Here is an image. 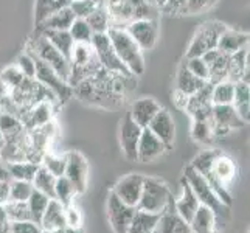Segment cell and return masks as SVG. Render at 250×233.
Segmentation results:
<instances>
[{
  "label": "cell",
  "mask_w": 250,
  "mask_h": 233,
  "mask_svg": "<svg viewBox=\"0 0 250 233\" xmlns=\"http://www.w3.org/2000/svg\"><path fill=\"white\" fill-rule=\"evenodd\" d=\"M151 233H157V232H156V230H154V232H151Z\"/></svg>",
  "instance_id": "94428289"
},
{
  "label": "cell",
  "mask_w": 250,
  "mask_h": 233,
  "mask_svg": "<svg viewBox=\"0 0 250 233\" xmlns=\"http://www.w3.org/2000/svg\"><path fill=\"white\" fill-rule=\"evenodd\" d=\"M33 184L27 182V180H10V201H19V202H27L28 197L33 193Z\"/></svg>",
  "instance_id": "b9f144b4"
},
{
  "label": "cell",
  "mask_w": 250,
  "mask_h": 233,
  "mask_svg": "<svg viewBox=\"0 0 250 233\" xmlns=\"http://www.w3.org/2000/svg\"><path fill=\"white\" fill-rule=\"evenodd\" d=\"M142 131L143 127L137 125L131 115L126 114L122 120V126H120V143H122V149L127 160H137V149H139Z\"/></svg>",
  "instance_id": "4fadbf2b"
},
{
  "label": "cell",
  "mask_w": 250,
  "mask_h": 233,
  "mask_svg": "<svg viewBox=\"0 0 250 233\" xmlns=\"http://www.w3.org/2000/svg\"><path fill=\"white\" fill-rule=\"evenodd\" d=\"M171 202H172L171 190L163 180L156 177L143 179V188H142L140 201L137 204V209L160 214Z\"/></svg>",
  "instance_id": "3957f363"
},
{
  "label": "cell",
  "mask_w": 250,
  "mask_h": 233,
  "mask_svg": "<svg viewBox=\"0 0 250 233\" xmlns=\"http://www.w3.org/2000/svg\"><path fill=\"white\" fill-rule=\"evenodd\" d=\"M0 132H2L5 142H19L27 132L21 118L0 110Z\"/></svg>",
  "instance_id": "cb8c5ba5"
},
{
  "label": "cell",
  "mask_w": 250,
  "mask_h": 233,
  "mask_svg": "<svg viewBox=\"0 0 250 233\" xmlns=\"http://www.w3.org/2000/svg\"><path fill=\"white\" fill-rule=\"evenodd\" d=\"M246 47H249V33L226 28L219 36V42L216 48L226 55H233Z\"/></svg>",
  "instance_id": "ffe728a7"
},
{
  "label": "cell",
  "mask_w": 250,
  "mask_h": 233,
  "mask_svg": "<svg viewBox=\"0 0 250 233\" xmlns=\"http://www.w3.org/2000/svg\"><path fill=\"white\" fill-rule=\"evenodd\" d=\"M51 117H53V103L41 101L27 110V114L22 118V123L25 129L30 131V129H36L47 125L48 122H51Z\"/></svg>",
  "instance_id": "d6986e66"
},
{
  "label": "cell",
  "mask_w": 250,
  "mask_h": 233,
  "mask_svg": "<svg viewBox=\"0 0 250 233\" xmlns=\"http://www.w3.org/2000/svg\"><path fill=\"white\" fill-rule=\"evenodd\" d=\"M227 72H229V55L219 53V56L208 65V83L216 84L219 81L227 80Z\"/></svg>",
  "instance_id": "74e56055"
},
{
  "label": "cell",
  "mask_w": 250,
  "mask_h": 233,
  "mask_svg": "<svg viewBox=\"0 0 250 233\" xmlns=\"http://www.w3.org/2000/svg\"><path fill=\"white\" fill-rule=\"evenodd\" d=\"M160 109H162V106L156 100L149 98V97H145V98L134 101L132 106H131V110H129L127 114L131 115V118L140 127H148L151 120L156 117V114Z\"/></svg>",
  "instance_id": "ac0fdd59"
},
{
  "label": "cell",
  "mask_w": 250,
  "mask_h": 233,
  "mask_svg": "<svg viewBox=\"0 0 250 233\" xmlns=\"http://www.w3.org/2000/svg\"><path fill=\"white\" fill-rule=\"evenodd\" d=\"M167 149L168 148L160 142L159 137L154 135L148 127H143L139 140V149H137V160L142 163L152 162L160 157Z\"/></svg>",
  "instance_id": "2e32d148"
},
{
  "label": "cell",
  "mask_w": 250,
  "mask_h": 233,
  "mask_svg": "<svg viewBox=\"0 0 250 233\" xmlns=\"http://www.w3.org/2000/svg\"><path fill=\"white\" fill-rule=\"evenodd\" d=\"M16 65L25 78H31V80H34V76H36V61H34V56L30 53V51H25V53L19 55Z\"/></svg>",
  "instance_id": "f6af8a7d"
},
{
  "label": "cell",
  "mask_w": 250,
  "mask_h": 233,
  "mask_svg": "<svg viewBox=\"0 0 250 233\" xmlns=\"http://www.w3.org/2000/svg\"><path fill=\"white\" fill-rule=\"evenodd\" d=\"M41 34L44 36L51 45H53L59 53H62L68 61L72 59V51L75 47V42L70 36L68 30H62V31H58V30H44L41 31Z\"/></svg>",
  "instance_id": "484cf974"
},
{
  "label": "cell",
  "mask_w": 250,
  "mask_h": 233,
  "mask_svg": "<svg viewBox=\"0 0 250 233\" xmlns=\"http://www.w3.org/2000/svg\"><path fill=\"white\" fill-rule=\"evenodd\" d=\"M23 78L25 76L22 75L19 68H17V65H8L6 68H3L2 73H0V83L3 84L5 89H8V92H11L23 81Z\"/></svg>",
  "instance_id": "ee69618b"
},
{
  "label": "cell",
  "mask_w": 250,
  "mask_h": 233,
  "mask_svg": "<svg viewBox=\"0 0 250 233\" xmlns=\"http://www.w3.org/2000/svg\"><path fill=\"white\" fill-rule=\"evenodd\" d=\"M31 184L34 187V190L47 194L50 199H55V184H56V177L51 174L48 169H45L44 167H39V169L34 174Z\"/></svg>",
  "instance_id": "1f68e13d"
},
{
  "label": "cell",
  "mask_w": 250,
  "mask_h": 233,
  "mask_svg": "<svg viewBox=\"0 0 250 233\" xmlns=\"http://www.w3.org/2000/svg\"><path fill=\"white\" fill-rule=\"evenodd\" d=\"M185 3L187 0H165V5H163L162 11L171 14H180L185 10Z\"/></svg>",
  "instance_id": "816d5d0a"
},
{
  "label": "cell",
  "mask_w": 250,
  "mask_h": 233,
  "mask_svg": "<svg viewBox=\"0 0 250 233\" xmlns=\"http://www.w3.org/2000/svg\"><path fill=\"white\" fill-rule=\"evenodd\" d=\"M65 157V171L64 176L70 180L76 194H83L87 188L89 177V163L85 157L78 151H70L64 154Z\"/></svg>",
  "instance_id": "30bf717a"
},
{
  "label": "cell",
  "mask_w": 250,
  "mask_h": 233,
  "mask_svg": "<svg viewBox=\"0 0 250 233\" xmlns=\"http://www.w3.org/2000/svg\"><path fill=\"white\" fill-rule=\"evenodd\" d=\"M160 214L149 213L140 209H135V213L132 216V221L129 224L127 233H151L156 230L157 221Z\"/></svg>",
  "instance_id": "83f0119b"
},
{
  "label": "cell",
  "mask_w": 250,
  "mask_h": 233,
  "mask_svg": "<svg viewBox=\"0 0 250 233\" xmlns=\"http://www.w3.org/2000/svg\"><path fill=\"white\" fill-rule=\"evenodd\" d=\"M70 5V0H36L34 3V23L36 27L44 22L50 14H53L62 8Z\"/></svg>",
  "instance_id": "f546056e"
},
{
  "label": "cell",
  "mask_w": 250,
  "mask_h": 233,
  "mask_svg": "<svg viewBox=\"0 0 250 233\" xmlns=\"http://www.w3.org/2000/svg\"><path fill=\"white\" fill-rule=\"evenodd\" d=\"M135 213V207H131L120 201L114 194V191L109 193L107 197V218L112 229L115 233H127L129 224L132 221Z\"/></svg>",
  "instance_id": "7c38bea8"
},
{
  "label": "cell",
  "mask_w": 250,
  "mask_h": 233,
  "mask_svg": "<svg viewBox=\"0 0 250 233\" xmlns=\"http://www.w3.org/2000/svg\"><path fill=\"white\" fill-rule=\"evenodd\" d=\"M191 233H218L216 230V213L205 205H199L193 219L189 221Z\"/></svg>",
  "instance_id": "d4e9b609"
},
{
  "label": "cell",
  "mask_w": 250,
  "mask_h": 233,
  "mask_svg": "<svg viewBox=\"0 0 250 233\" xmlns=\"http://www.w3.org/2000/svg\"><path fill=\"white\" fill-rule=\"evenodd\" d=\"M146 2H151L152 3V0H146Z\"/></svg>",
  "instance_id": "91938a15"
},
{
  "label": "cell",
  "mask_w": 250,
  "mask_h": 233,
  "mask_svg": "<svg viewBox=\"0 0 250 233\" xmlns=\"http://www.w3.org/2000/svg\"><path fill=\"white\" fill-rule=\"evenodd\" d=\"M191 135L196 142L208 145L213 142V127L210 120H194L191 127Z\"/></svg>",
  "instance_id": "60d3db41"
},
{
  "label": "cell",
  "mask_w": 250,
  "mask_h": 233,
  "mask_svg": "<svg viewBox=\"0 0 250 233\" xmlns=\"http://www.w3.org/2000/svg\"><path fill=\"white\" fill-rule=\"evenodd\" d=\"M0 110H2V107H0ZM3 143H5V139H3L2 132H0V148H2V146H3Z\"/></svg>",
  "instance_id": "680465c9"
},
{
  "label": "cell",
  "mask_w": 250,
  "mask_h": 233,
  "mask_svg": "<svg viewBox=\"0 0 250 233\" xmlns=\"http://www.w3.org/2000/svg\"><path fill=\"white\" fill-rule=\"evenodd\" d=\"M157 233H191L189 222H187L174 209V201H172L165 210L160 213L157 226Z\"/></svg>",
  "instance_id": "e0dca14e"
},
{
  "label": "cell",
  "mask_w": 250,
  "mask_h": 233,
  "mask_svg": "<svg viewBox=\"0 0 250 233\" xmlns=\"http://www.w3.org/2000/svg\"><path fill=\"white\" fill-rule=\"evenodd\" d=\"M5 212L10 222H22V221H31L28 205L27 202H19V201H10L5 205Z\"/></svg>",
  "instance_id": "ab89813d"
},
{
  "label": "cell",
  "mask_w": 250,
  "mask_h": 233,
  "mask_svg": "<svg viewBox=\"0 0 250 233\" xmlns=\"http://www.w3.org/2000/svg\"><path fill=\"white\" fill-rule=\"evenodd\" d=\"M68 33H70L75 44H90L93 36V31L90 30L85 19H78V17H75L70 28H68Z\"/></svg>",
  "instance_id": "f35d334b"
},
{
  "label": "cell",
  "mask_w": 250,
  "mask_h": 233,
  "mask_svg": "<svg viewBox=\"0 0 250 233\" xmlns=\"http://www.w3.org/2000/svg\"><path fill=\"white\" fill-rule=\"evenodd\" d=\"M11 233H42V227L33 221L10 222Z\"/></svg>",
  "instance_id": "f907efd6"
},
{
  "label": "cell",
  "mask_w": 250,
  "mask_h": 233,
  "mask_svg": "<svg viewBox=\"0 0 250 233\" xmlns=\"http://www.w3.org/2000/svg\"><path fill=\"white\" fill-rule=\"evenodd\" d=\"M149 131L159 137L160 142L167 146V148H171L172 143H174V137H176V125L174 120H172L171 114L167 109H160L156 117L151 120V123L148 125Z\"/></svg>",
  "instance_id": "9a60e30c"
},
{
  "label": "cell",
  "mask_w": 250,
  "mask_h": 233,
  "mask_svg": "<svg viewBox=\"0 0 250 233\" xmlns=\"http://www.w3.org/2000/svg\"><path fill=\"white\" fill-rule=\"evenodd\" d=\"M152 3L156 5V6L159 8V10H162L163 5H165V0H152Z\"/></svg>",
  "instance_id": "6f0895ef"
},
{
  "label": "cell",
  "mask_w": 250,
  "mask_h": 233,
  "mask_svg": "<svg viewBox=\"0 0 250 233\" xmlns=\"http://www.w3.org/2000/svg\"><path fill=\"white\" fill-rule=\"evenodd\" d=\"M6 224H10V221H8L6 212H5V207H3V205H0V227L6 226Z\"/></svg>",
  "instance_id": "9f6ffc18"
},
{
  "label": "cell",
  "mask_w": 250,
  "mask_h": 233,
  "mask_svg": "<svg viewBox=\"0 0 250 233\" xmlns=\"http://www.w3.org/2000/svg\"><path fill=\"white\" fill-rule=\"evenodd\" d=\"M39 163H33L28 160L23 162H13V163H6V168L10 171V176L14 180H27L31 182L36 171L39 169Z\"/></svg>",
  "instance_id": "d6a6232c"
},
{
  "label": "cell",
  "mask_w": 250,
  "mask_h": 233,
  "mask_svg": "<svg viewBox=\"0 0 250 233\" xmlns=\"http://www.w3.org/2000/svg\"><path fill=\"white\" fill-rule=\"evenodd\" d=\"M70 2H72V0H70Z\"/></svg>",
  "instance_id": "be15d7a7"
},
{
  "label": "cell",
  "mask_w": 250,
  "mask_h": 233,
  "mask_svg": "<svg viewBox=\"0 0 250 233\" xmlns=\"http://www.w3.org/2000/svg\"><path fill=\"white\" fill-rule=\"evenodd\" d=\"M97 6L98 3L95 0H72L70 5H68L75 17H78V19H85Z\"/></svg>",
  "instance_id": "7dc6e473"
},
{
  "label": "cell",
  "mask_w": 250,
  "mask_h": 233,
  "mask_svg": "<svg viewBox=\"0 0 250 233\" xmlns=\"http://www.w3.org/2000/svg\"><path fill=\"white\" fill-rule=\"evenodd\" d=\"M50 197L44 193L38 191V190H33L31 196L28 197L27 205H28V212H30V218L33 222L41 224L42 214H44L47 205H48Z\"/></svg>",
  "instance_id": "e575fe53"
},
{
  "label": "cell",
  "mask_w": 250,
  "mask_h": 233,
  "mask_svg": "<svg viewBox=\"0 0 250 233\" xmlns=\"http://www.w3.org/2000/svg\"><path fill=\"white\" fill-rule=\"evenodd\" d=\"M64 213H65L67 227L81 229V226H83V214H81V212H80L78 207H76V205L72 202L70 205L64 207Z\"/></svg>",
  "instance_id": "681fc988"
},
{
  "label": "cell",
  "mask_w": 250,
  "mask_h": 233,
  "mask_svg": "<svg viewBox=\"0 0 250 233\" xmlns=\"http://www.w3.org/2000/svg\"><path fill=\"white\" fill-rule=\"evenodd\" d=\"M34 61H36V76H34V80H38L42 85H44V87H47L51 93L55 95L59 103H65L67 100H70V97L73 95L72 85L67 81H64L62 78L53 70V68L48 67L45 63H42L39 58L34 56Z\"/></svg>",
  "instance_id": "52a82bcc"
},
{
  "label": "cell",
  "mask_w": 250,
  "mask_h": 233,
  "mask_svg": "<svg viewBox=\"0 0 250 233\" xmlns=\"http://www.w3.org/2000/svg\"><path fill=\"white\" fill-rule=\"evenodd\" d=\"M143 179L145 176L142 174H127L126 177L118 180L112 191H114V194L120 201H123L125 204L137 209V204L140 201V194L143 188Z\"/></svg>",
  "instance_id": "5bb4252c"
},
{
  "label": "cell",
  "mask_w": 250,
  "mask_h": 233,
  "mask_svg": "<svg viewBox=\"0 0 250 233\" xmlns=\"http://www.w3.org/2000/svg\"><path fill=\"white\" fill-rule=\"evenodd\" d=\"M210 122L213 127V137L226 135L233 129H239L246 125L244 120L238 115L233 105H213Z\"/></svg>",
  "instance_id": "9c48e42d"
},
{
  "label": "cell",
  "mask_w": 250,
  "mask_h": 233,
  "mask_svg": "<svg viewBox=\"0 0 250 233\" xmlns=\"http://www.w3.org/2000/svg\"><path fill=\"white\" fill-rule=\"evenodd\" d=\"M75 21V14L72 13L70 8H62L53 14H50L44 22H41L38 25L39 31H44V30H58V31H62V30H68L70 28L72 22Z\"/></svg>",
  "instance_id": "f1b7e54d"
},
{
  "label": "cell",
  "mask_w": 250,
  "mask_h": 233,
  "mask_svg": "<svg viewBox=\"0 0 250 233\" xmlns=\"http://www.w3.org/2000/svg\"><path fill=\"white\" fill-rule=\"evenodd\" d=\"M185 67L188 68L189 72H191L194 76L201 78L204 81H208V65L205 64V61L201 58V56H196V58H187V63H185Z\"/></svg>",
  "instance_id": "bcb514c9"
},
{
  "label": "cell",
  "mask_w": 250,
  "mask_h": 233,
  "mask_svg": "<svg viewBox=\"0 0 250 233\" xmlns=\"http://www.w3.org/2000/svg\"><path fill=\"white\" fill-rule=\"evenodd\" d=\"M95 2H97V3H98V0H95Z\"/></svg>",
  "instance_id": "6125c7cd"
},
{
  "label": "cell",
  "mask_w": 250,
  "mask_h": 233,
  "mask_svg": "<svg viewBox=\"0 0 250 233\" xmlns=\"http://www.w3.org/2000/svg\"><path fill=\"white\" fill-rule=\"evenodd\" d=\"M39 226L42 227V230H59L67 227L64 205L56 199H50Z\"/></svg>",
  "instance_id": "603a6c76"
},
{
  "label": "cell",
  "mask_w": 250,
  "mask_h": 233,
  "mask_svg": "<svg viewBox=\"0 0 250 233\" xmlns=\"http://www.w3.org/2000/svg\"><path fill=\"white\" fill-rule=\"evenodd\" d=\"M42 233H84L83 229H72V227H64L59 230H42Z\"/></svg>",
  "instance_id": "11a10c76"
},
{
  "label": "cell",
  "mask_w": 250,
  "mask_h": 233,
  "mask_svg": "<svg viewBox=\"0 0 250 233\" xmlns=\"http://www.w3.org/2000/svg\"><path fill=\"white\" fill-rule=\"evenodd\" d=\"M41 165L45 169H48L55 177H61L64 176V171H65V157L64 155L45 152L44 157L41 160Z\"/></svg>",
  "instance_id": "7bdbcfd3"
},
{
  "label": "cell",
  "mask_w": 250,
  "mask_h": 233,
  "mask_svg": "<svg viewBox=\"0 0 250 233\" xmlns=\"http://www.w3.org/2000/svg\"><path fill=\"white\" fill-rule=\"evenodd\" d=\"M11 176H10V171L6 168V163L0 160V182H10Z\"/></svg>",
  "instance_id": "db71d44e"
},
{
  "label": "cell",
  "mask_w": 250,
  "mask_h": 233,
  "mask_svg": "<svg viewBox=\"0 0 250 233\" xmlns=\"http://www.w3.org/2000/svg\"><path fill=\"white\" fill-rule=\"evenodd\" d=\"M226 28L227 27L222 22H216V21L204 22L194 33L191 44H189L188 51H187V58L202 56L205 51L216 48L219 42V36Z\"/></svg>",
  "instance_id": "5b68a950"
},
{
  "label": "cell",
  "mask_w": 250,
  "mask_h": 233,
  "mask_svg": "<svg viewBox=\"0 0 250 233\" xmlns=\"http://www.w3.org/2000/svg\"><path fill=\"white\" fill-rule=\"evenodd\" d=\"M199 205H201V202L197 201V197L193 193L191 187L187 184L185 179H182V194H180V197H179L177 201H174L176 212L187 222H189V221L193 219V216H194V213L197 212V209H199Z\"/></svg>",
  "instance_id": "7402d4cb"
},
{
  "label": "cell",
  "mask_w": 250,
  "mask_h": 233,
  "mask_svg": "<svg viewBox=\"0 0 250 233\" xmlns=\"http://www.w3.org/2000/svg\"><path fill=\"white\" fill-rule=\"evenodd\" d=\"M227 80L231 83L246 81L249 83V47L229 55V72Z\"/></svg>",
  "instance_id": "44dd1931"
},
{
  "label": "cell",
  "mask_w": 250,
  "mask_h": 233,
  "mask_svg": "<svg viewBox=\"0 0 250 233\" xmlns=\"http://www.w3.org/2000/svg\"><path fill=\"white\" fill-rule=\"evenodd\" d=\"M249 98H250V87L246 81L235 83V97L231 105L235 106L238 115L247 123L249 122Z\"/></svg>",
  "instance_id": "4dcf8cb0"
},
{
  "label": "cell",
  "mask_w": 250,
  "mask_h": 233,
  "mask_svg": "<svg viewBox=\"0 0 250 233\" xmlns=\"http://www.w3.org/2000/svg\"><path fill=\"white\" fill-rule=\"evenodd\" d=\"M127 34L134 39V42L140 47L142 51L152 50L157 44L159 38V23L156 19H142L132 21L126 25Z\"/></svg>",
  "instance_id": "8fae6325"
},
{
  "label": "cell",
  "mask_w": 250,
  "mask_h": 233,
  "mask_svg": "<svg viewBox=\"0 0 250 233\" xmlns=\"http://www.w3.org/2000/svg\"><path fill=\"white\" fill-rule=\"evenodd\" d=\"M10 202V182H0V205Z\"/></svg>",
  "instance_id": "f5cc1de1"
},
{
  "label": "cell",
  "mask_w": 250,
  "mask_h": 233,
  "mask_svg": "<svg viewBox=\"0 0 250 233\" xmlns=\"http://www.w3.org/2000/svg\"><path fill=\"white\" fill-rule=\"evenodd\" d=\"M218 0H187L185 3V14H202L211 10L216 5Z\"/></svg>",
  "instance_id": "c3c4849f"
},
{
  "label": "cell",
  "mask_w": 250,
  "mask_h": 233,
  "mask_svg": "<svg viewBox=\"0 0 250 233\" xmlns=\"http://www.w3.org/2000/svg\"><path fill=\"white\" fill-rule=\"evenodd\" d=\"M112 48L115 50L120 61L125 64L131 75L139 76L145 72V58L140 47L135 44L134 39L129 36L127 31L122 27H110L107 30Z\"/></svg>",
  "instance_id": "7a4b0ae2"
},
{
  "label": "cell",
  "mask_w": 250,
  "mask_h": 233,
  "mask_svg": "<svg viewBox=\"0 0 250 233\" xmlns=\"http://www.w3.org/2000/svg\"><path fill=\"white\" fill-rule=\"evenodd\" d=\"M235 97V83L219 81L211 87V105H231Z\"/></svg>",
  "instance_id": "836d02e7"
},
{
  "label": "cell",
  "mask_w": 250,
  "mask_h": 233,
  "mask_svg": "<svg viewBox=\"0 0 250 233\" xmlns=\"http://www.w3.org/2000/svg\"><path fill=\"white\" fill-rule=\"evenodd\" d=\"M207 83L208 81H204L201 78L194 76L185 67V64H182V67H180L177 72V78H176V90L187 95V97H191L193 93L201 90Z\"/></svg>",
  "instance_id": "4316f807"
},
{
  "label": "cell",
  "mask_w": 250,
  "mask_h": 233,
  "mask_svg": "<svg viewBox=\"0 0 250 233\" xmlns=\"http://www.w3.org/2000/svg\"><path fill=\"white\" fill-rule=\"evenodd\" d=\"M90 45L95 51V55H97L100 64L104 67L106 70H109L110 73L123 75V76H134L125 67V64L120 61V58L117 56L115 50L112 48L107 33H93Z\"/></svg>",
  "instance_id": "8992f818"
},
{
  "label": "cell",
  "mask_w": 250,
  "mask_h": 233,
  "mask_svg": "<svg viewBox=\"0 0 250 233\" xmlns=\"http://www.w3.org/2000/svg\"><path fill=\"white\" fill-rule=\"evenodd\" d=\"M85 22L89 23V27L93 33H107L110 28V17L107 10L103 5H98L95 10L85 17Z\"/></svg>",
  "instance_id": "d590c367"
},
{
  "label": "cell",
  "mask_w": 250,
  "mask_h": 233,
  "mask_svg": "<svg viewBox=\"0 0 250 233\" xmlns=\"http://www.w3.org/2000/svg\"><path fill=\"white\" fill-rule=\"evenodd\" d=\"M28 51L33 53L36 58H39L42 63H45L48 67L62 78L64 81L68 83V76H70L72 64L70 61L50 44V42L39 33L38 36H34L28 42Z\"/></svg>",
  "instance_id": "277c9868"
},
{
  "label": "cell",
  "mask_w": 250,
  "mask_h": 233,
  "mask_svg": "<svg viewBox=\"0 0 250 233\" xmlns=\"http://www.w3.org/2000/svg\"><path fill=\"white\" fill-rule=\"evenodd\" d=\"M184 179L187 180V184L191 187L193 193L196 194L197 201L201 202V205L208 207V209H211L214 213H221L224 209H226V205H224L219 201V197L214 194V191L208 185V182H207V180L191 165H188L185 168Z\"/></svg>",
  "instance_id": "ba28073f"
},
{
  "label": "cell",
  "mask_w": 250,
  "mask_h": 233,
  "mask_svg": "<svg viewBox=\"0 0 250 233\" xmlns=\"http://www.w3.org/2000/svg\"><path fill=\"white\" fill-rule=\"evenodd\" d=\"M76 196V191L72 185V182L65 176L56 177L55 184V199L58 202H61L64 207L70 205L73 202V197Z\"/></svg>",
  "instance_id": "8d00e7d4"
},
{
  "label": "cell",
  "mask_w": 250,
  "mask_h": 233,
  "mask_svg": "<svg viewBox=\"0 0 250 233\" xmlns=\"http://www.w3.org/2000/svg\"><path fill=\"white\" fill-rule=\"evenodd\" d=\"M191 167L208 182L219 201L226 207H230L231 196L229 185L236 177V163L233 159L218 149H205L196 155Z\"/></svg>",
  "instance_id": "6da1fadb"
}]
</instances>
